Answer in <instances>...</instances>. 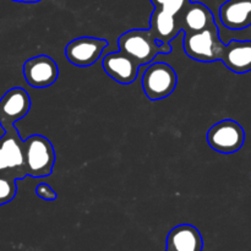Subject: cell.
Masks as SVG:
<instances>
[{"instance_id": "17", "label": "cell", "mask_w": 251, "mask_h": 251, "mask_svg": "<svg viewBox=\"0 0 251 251\" xmlns=\"http://www.w3.org/2000/svg\"><path fill=\"white\" fill-rule=\"evenodd\" d=\"M154 7L164 10L169 14L178 15L186 5L191 2V0H151Z\"/></svg>"}, {"instance_id": "14", "label": "cell", "mask_w": 251, "mask_h": 251, "mask_svg": "<svg viewBox=\"0 0 251 251\" xmlns=\"http://www.w3.org/2000/svg\"><path fill=\"white\" fill-rule=\"evenodd\" d=\"M221 61L235 74L251 71V41H230L225 44Z\"/></svg>"}, {"instance_id": "15", "label": "cell", "mask_w": 251, "mask_h": 251, "mask_svg": "<svg viewBox=\"0 0 251 251\" xmlns=\"http://www.w3.org/2000/svg\"><path fill=\"white\" fill-rule=\"evenodd\" d=\"M150 32L157 41L171 44V42L181 32L176 16L164 10L154 7L150 19Z\"/></svg>"}, {"instance_id": "13", "label": "cell", "mask_w": 251, "mask_h": 251, "mask_svg": "<svg viewBox=\"0 0 251 251\" xmlns=\"http://www.w3.org/2000/svg\"><path fill=\"white\" fill-rule=\"evenodd\" d=\"M202 235L191 225L176 226L167 237L166 251H202Z\"/></svg>"}, {"instance_id": "7", "label": "cell", "mask_w": 251, "mask_h": 251, "mask_svg": "<svg viewBox=\"0 0 251 251\" xmlns=\"http://www.w3.org/2000/svg\"><path fill=\"white\" fill-rule=\"evenodd\" d=\"M108 46L109 43L107 39L87 36L78 37L66 44L65 56L69 63L77 68H88L100 58Z\"/></svg>"}, {"instance_id": "12", "label": "cell", "mask_w": 251, "mask_h": 251, "mask_svg": "<svg viewBox=\"0 0 251 251\" xmlns=\"http://www.w3.org/2000/svg\"><path fill=\"white\" fill-rule=\"evenodd\" d=\"M220 20L233 31L251 26V0H228L220 7Z\"/></svg>"}, {"instance_id": "9", "label": "cell", "mask_w": 251, "mask_h": 251, "mask_svg": "<svg viewBox=\"0 0 251 251\" xmlns=\"http://www.w3.org/2000/svg\"><path fill=\"white\" fill-rule=\"evenodd\" d=\"M24 76L31 87L47 88L58 78L59 68L50 56L37 55L25 61Z\"/></svg>"}, {"instance_id": "8", "label": "cell", "mask_w": 251, "mask_h": 251, "mask_svg": "<svg viewBox=\"0 0 251 251\" xmlns=\"http://www.w3.org/2000/svg\"><path fill=\"white\" fill-rule=\"evenodd\" d=\"M31 109V98L26 90L14 87L0 98V126L4 130L15 126Z\"/></svg>"}, {"instance_id": "18", "label": "cell", "mask_w": 251, "mask_h": 251, "mask_svg": "<svg viewBox=\"0 0 251 251\" xmlns=\"http://www.w3.org/2000/svg\"><path fill=\"white\" fill-rule=\"evenodd\" d=\"M36 195L46 201H54L56 199V193L51 189L50 185L41 183L36 186Z\"/></svg>"}, {"instance_id": "19", "label": "cell", "mask_w": 251, "mask_h": 251, "mask_svg": "<svg viewBox=\"0 0 251 251\" xmlns=\"http://www.w3.org/2000/svg\"><path fill=\"white\" fill-rule=\"evenodd\" d=\"M16 2H26V4H36V2L42 1V0H12Z\"/></svg>"}, {"instance_id": "5", "label": "cell", "mask_w": 251, "mask_h": 251, "mask_svg": "<svg viewBox=\"0 0 251 251\" xmlns=\"http://www.w3.org/2000/svg\"><path fill=\"white\" fill-rule=\"evenodd\" d=\"M178 75L167 63H153L142 76V90L149 100H159L169 97L176 90Z\"/></svg>"}, {"instance_id": "6", "label": "cell", "mask_w": 251, "mask_h": 251, "mask_svg": "<svg viewBox=\"0 0 251 251\" xmlns=\"http://www.w3.org/2000/svg\"><path fill=\"white\" fill-rule=\"evenodd\" d=\"M207 142L211 149L223 154L238 152L245 142V131L242 125L232 119L216 123L207 131Z\"/></svg>"}, {"instance_id": "2", "label": "cell", "mask_w": 251, "mask_h": 251, "mask_svg": "<svg viewBox=\"0 0 251 251\" xmlns=\"http://www.w3.org/2000/svg\"><path fill=\"white\" fill-rule=\"evenodd\" d=\"M24 154L27 176L32 178L51 176L55 164V151L46 136L32 135L24 140Z\"/></svg>"}, {"instance_id": "16", "label": "cell", "mask_w": 251, "mask_h": 251, "mask_svg": "<svg viewBox=\"0 0 251 251\" xmlns=\"http://www.w3.org/2000/svg\"><path fill=\"white\" fill-rule=\"evenodd\" d=\"M17 180L19 179L11 174L0 173V206L14 200L17 193Z\"/></svg>"}, {"instance_id": "11", "label": "cell", "mask_w": 251, "mask_h": 251, "mask_svg": "<svg viewBox=\"0 0 251 251\" xmlns=\"http://www.w3.org/2000/svg\"><path fill=\"white\" fill-rule=\"evenodd\" d=\"M176 16L184 33H196L216 24L211 10L199 1H191Z\"/></svg>"}, {"instance_id": "10", "label": "cell", "mask_w": 251, "mask_h": 251, "mask_svg": "<svg viewBox=\"0 0 251 251\" xmlns=\"http://www.w3.org/2000/svg\"><path fill=\"white\" fill-rule=\"evenodd\" d=\"M103 70L120 85H130L139 75L140 65L123 51L107 54L102 60Z\"/></svg>"}, {"instance_id": "4", "label": "cell", "mask_w": 251, "mask_h": 251, "mask_svg": "<svg viewBox=\"0 0 251 251\" xmlns=\"http://www.w3.org/2000/svg\"><path fill=\"white\" fill-rule=\"evenodd\" d=\"M0 173L11 174L19 180L27 176L24 140L15 126L5 130V134L0 137Z\"/></svg>"}, {"instance_id": "1", "label": "cell", "mask_w": 251, "mask_h": 251, "mask_svg": "<svg viewBox=\"0 0 251 251\" xmlns=\"http://www.w3.org/2000/svg\"><path fill=\"white\" fill-rule=\"evenodd\" d=\"M119 50L134 59L140 66L147 65L153 61L158 54H169L171 44L157 41L150 29H130L124 32L118 39Z\"/></svg>"}, {"instance_id": "3", "label": "cell", "mask_w": 251, "mask_h": 251, "mask_svg": "<svg viewBox=\"0 0 251 251\" xmlns=\"http://www.w3.org/2000/svg\"><path fill=\"white\" fill-rule=\"evenodd\" d=\"M183 48L188 56L196 61H221L225 43L220 38L217 24L196 33H184Z\"/></svg>"}]
</instances>
